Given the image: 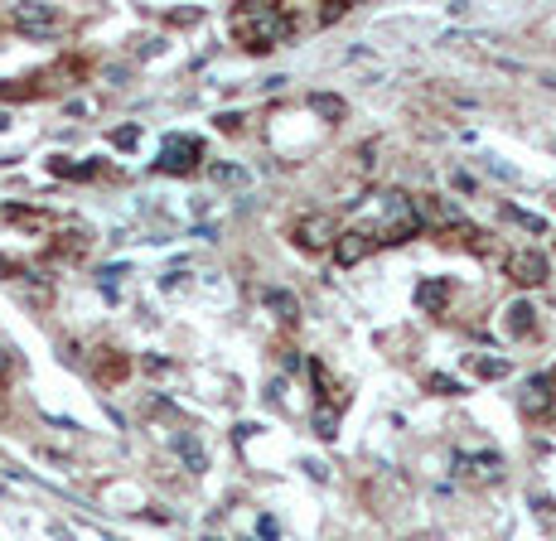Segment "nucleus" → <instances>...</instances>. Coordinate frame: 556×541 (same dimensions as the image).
Listing matches in <instances>:
<instances>
[{
	"mask_svg": "<svg viewBox=\"0 0 556 541\" xmlns=\"http://www.w3.org/2000/svg\"><path fill=\"white\" fill-rule=\"evenodd\" d=\"M15 25L25 29V34H49L54 15H49V10H20V15H15Z\"/></svg>",
	"mask_w": 556,
	"mask_h": 541,
	"instance_id": "1",
	"label": "nucleus"
},
{
	"mask_svg": "<svg viewBox=\"0 0 556 541\" xmlns=\"http://www.w3.org/2000/svg\"><path fill=\"white\" fill-rule=\"evenodd\" d=\"M542 270H547V261L532 251V256H513V280H542Z\"/></svg>",
	"mask_w": 556,
	"mask_h": 541,
	"instance_id": "2",
	"label": "nucleus"
},
{
	"mask_svg": "<svg viewBox=\"0 0 556 541\" xmlns=\"http://www.w3.org/2000/svg\"><path fill=\"white\" fill-rule=\"evenodd\" d=\"M305 232H310L305 246H324V242H329V232H334V222H329V217H310Z\"/></svg>",
	"mask_w": 556,
	"mask_h": 541,
	"instance_id": "3",
	"label": "nucleus"
}]
</instances>
